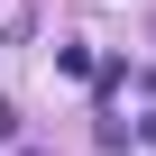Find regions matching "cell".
Here are the masks:
<instances>
[{"mask_svg": "<svg viewBox=\"0 0 156 156\" xmlns=\"http://www.w3.org/2000/svg\"><path fill=\"white\" fill-rule=\"evenodd\" d=\"M9 138H19V101H0V147H9Z\"/></svg>", "mask_w": 156, "mask_h": 156, "instance_id": "1", "label": "cell"}, {"mask_svg": "<svg viewBox=\"0 0 156 156\" xmlns=\"http://www.w3.org/2000/svg\"><path fill=\"white\" fill-rule=\"evenodd\" d=\"M138 138H147V147H156V110H147V129H138Z\"/></svg>", "mask_w": 156, "mask_h": 156, "instance_id": "2", "label": "cell"}]
</instances>
